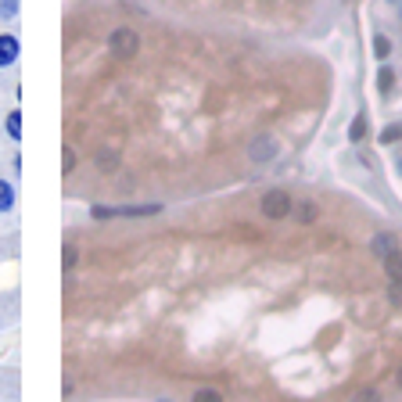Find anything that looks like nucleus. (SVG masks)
Instances as JSON below:
<instances>
[{"instance_id":"obj_4","label":"nucleus","mask_w":402,"mask_h":402,"mask_svg":"<svg viewBox=\"0 0 402 402\" xmlns=\"http://www.w3.org/2000/svg\"><path fill=\"white\" fill-rule=\"evenodd\" d=\"M18 36H11V33H0V69H11L15 61H18Z\"/></svg>"},{"instance_id":"obj_12","label":"nucleus","mask_w":402,"mask_h":402,"mask_svg":"<svg viewBox=\"0 0 402 402\" xmlns=\"http://www.w3.org/2000/svg\"><path fill=\"white\" fill-rule=\"evenodd\" d=\"M363 137H367V115L359 112V115H355V122H352V130H349V140H352V144H359Z\"/></svg>"},{"instance_id":"obj_15","label":"nucleus","mask_w":402,"mask_h":402,"mask_svg":"<svg viewBox=\"0 0 402 402\" xmlns=\"http://www.w3.org/2000/svg\"><path fill=\"white\" fill-rule=\"evenodd\" d=\"M76 151H72V147H65V151H61V173H65V176H72L76 173Z\"/></svg>"},{"instance_id":"obj_13","label":"nucleus","mask_w":402,"mask_h":402,"mask_svg":"<svg viewBox=\"0 0 402 402\" xmlns=\"http://www.w3.org/2000/svg\"><path fill=\"white\" fill-rule=\"evenodd\" d=\"M316 216H320V208H316V201H302L299 205V219L309 226V223H316Z\"/></svg>"},{"instance_id":"obj_9","label":"nucleus","mask_w":402,"mask_h":402,"mask_svg":"<svg viewBox=\"0 0 402 402\" xmlns=\"http://www.w3.org/2000/svg\"><path fill=\"white\" fill-rule=\"evenodd\" d=\"M4 130H8V137L11 140H22V112H8V119H4Z\"/></svg>"},{"instance_id":"obj_10","label":"nucleus","mask_w":402,"mask_h":402,"mask_svg":"<svg viewBox=\"0 0 402 402\" xmlns=\"http://www.w3.org/2000/svg\"><path fill=\"white\" fill-rule=\"evenodd\" d=\"M11 208H15V187L0 180V212H11Z\"/></svg>"},{"instance_id":"obj_8","label":"nucleus","mask_w":402,"mask_h":402,"mask_svg":"<svg viewBox=\"0 0 402 402\" xmlns=\"http://www.w3.org/2000/svg\"><path fill=\"white\" fill-rule=\"evenodd\" d=\"M380 262H385V273H388V280H402V251H399V248L392 251V256H385Z\"/></svg>"},{"instance_id":"obj_21","label":"nucleus","mask_w":402,"mask_h":402,"mask_svg":"<svg viewBox=\"0 0 402 402\" xmlns=\"http://www.w3.org/2000/svg\"><path fill=\"white\" fill-rule=\"evenodd\" d=\"M0 15L15 18V15H18V0H0Z\"/></svg>"},{"instance_id":"obj_17","label":"nucleus","mask_w":402,"mask_h":402,"mask_svg":"<svg viewBox=\"0 0 402 402\" xmlns=\"http://www.w3.org/2000/svg\"><path fill=\"white\" fill-rule=\"evenodd\" d=\"M395 140H402V122H392L385 133H380V144H395Z\"/></svg>"},{"instance_id":"obj_20","label":"nucleus","mask_w":402,"mask_h":402,"mask_svg":"<svg viewBox=\"0 0 402 402\" xmlns=\"http://www.w3.org/2000/svg\"><path fill=\"white\" fill-rule=\"evenodd\" d=\"M388 51H392L388 40H385V36H374V54H377V58H388Z\"/></svg>"},{"instance_id":"obj_1","label":"nucleus","mask_w":402,"mask_h":402,"mask_svg":"<svg viewBox=\"0 0 402 402\" xmlns=\"http://www.w3.org/2000/svg\"><path fill=\"white\" fill-rule=\"evenodd\" d=\"M158 212H162L158 201H151V205H94V208H90L94 219H115V216H122V219H140V216H158Z\"/></svg>"},{"instance_id":"obj_18","label":"nucleus","mask_w":402,"mask_h":402,"mask_svg":"<svg viewBox=\"0 0 402 402\" xmlns=\"http://www.w3.org/2000/svg\"><path fill=\"white\" fill-rule=\"evenodd\" d=\"M388 302H392L395 309H402V280H392V284H388Z\"/></svg>"},{"instance_id":"obj_2","label":"nucleus","mask_w":402,"mask_h":402,"mask_svg":"<svg viewBox=\"0 0 402 402\" xmlns=\"http://www.w3.org/2000/svg\"><path fill=\"white\" fill-rule=\"evenodd\" d=\"M108 51H112L119 61H130V58H137V51H140V36H137V29H130V26L115 29V33L108 36Z\"/></svg>"},{"instance_id":"obj_11","label":"nucleus","mask_w":402,"mask_h":402,"mask_svg":"<svg viewBox=\"0 0 402 402\" xmlns=\"http://www.w3.org/2000/svg\"><path fill=\"white\" fill-rule=\"evenodd\" d=\"M190 402H226L219 388H198L194 395H190Z\"/></svg>"},{"instance_id":"obj_14","label":"nucleus","mask_w":402,"mask_h":402,"mask_svg":"<svg viewBox=\"0 0 402 402\" xmlns=\"http://www.w3.org/2000/svg\"><path fill=\"white\" fill-rule=\"evenodd\" d=\"M377 87H380V94H392V87H395V72L385 65L380 69V76H377Z\"/></svg>"},{"instance_id":"obj_5","label":"nucleus","mask_w":402,"mask_h":402,"mask_svg":"<svg viewBox=\"0 0 402 402\" xmlns=\"http://www.w3.org/2000/svg\"><path fill=\"white\" fill-rule=\"evenodd\" d=\"M277 140H273V137H256V140H251V147H248V155L251 158H256V162H269L273 155H277Z\"/></svg>"},{"instance_id":"obj_7","label":"nucleus","mask_w":402,"mask_h":402,"mask_svg":"<svg viewBox=\"0 0 402 402\" xmlns=\"http://www.w3.org/2000/svg\"><path fill=\"white\" fill-rule=\"evenodd\" d=\"M370 251H374L377 259H385V256H392V251H395V237H392V234H377V237L370 241Z\"/></svg>"},{"instance_id":"obj_22","label":"nucleus","mask_w":402,"mask_h":402,"mask_svg":"<svg viewBox=\"0 0 402 402\" xmlns=\"http://www.w3.org/2000/svg\"><path fill=\"white\" fill-rule=\"evenodd\" d=\"M399 388H402V367H399Z\"/></svg>"},{"instance_id":"obj_3","label":"nucleus","mask_w":402,"mask_h":402,"mask_svg":"<svg viewBox=\"0 0 402 402\" xmlns=\"http://www.w3.org/2000/svg\"><path fill=\"white\" fill-rule=\"evenodd\" d=\"M294 212V201L287 190H266V198H262V216L266 219H287Z\"/></svg>"},{"instance_id":"obj_16","label":"nucleus","mask_w":402,"mask_h":402,"mask_svg":"<svg viewBox=\"0 0 402 402\" xmlns=\"http://www.w3.org/2000/svg\"><path fill=\"white\" fill-rule=\"evenodd\" d=\"M76 262H79V248H76V244H65V251H61V266L72 269Z\"/></svg>"},{"instance_id":"obj_19","label":"nucleus","mask_w":402,"mask_h":402,"mask_svg":"<svg viewBox=\"0 0 402 402\" xmlns=\"http://www.w3.org/2000/svg\"><path fill=\"white\" fill-rule=\"evenodd\" d=\"M352 402H380V392L377 388H359Z\"/></svg>"},{"instance_id":"obj_6","label":"nucleus","mask_w":402,"mask_h":402,"mask_svg":"<svg viewBox=\"0 0 402 402\" xmlns=\"http://www.w3.org/2000/svg\"><path fill=\"white\" fill-rule=\"evenodd\" d=\"M119 162H122V155L115 151V147H101V151H97V169H101V173H115Z\"/></svg>"}]
</instances>
